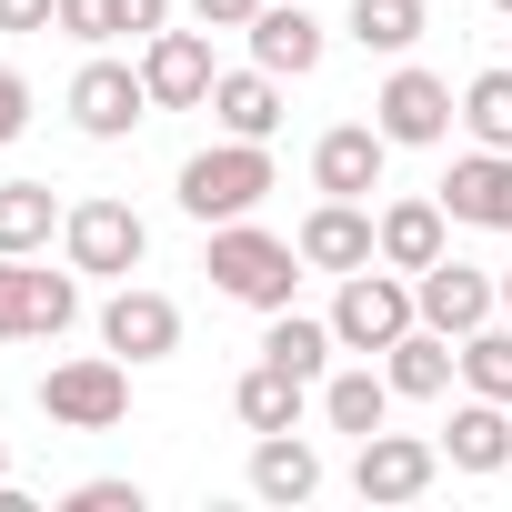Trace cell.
<instances>
[{"mask_svg":"<svg viewBox=\"0 0 512 512\" xmlns=\"http://www.w3.org/2000/svg\"><path fill=\"white\" fill-rule=\"evenodd\" d=\"M201 272H211V292L241 302V312H292V282H302L312 262H302V241H282V231H262V221H211Z\"/></svg>","mask_w":512,"mask_h":512,"instance_id":"obj_1","label":"cell"},{"mask_svg":"<svg viewBox=\"0 0 512 512\" xmlns=\"http://www.w3.org/2000/svg\"><path fill=\"white\" fill-rule=\"evenodd\" d=\"M272 181H282V171H272V141H231V131H221L211 151H191V161H181L171 201L211 231V221H251V211L272 201Z\"/></svg>","mask_w":512,"mask_h":512,"instance_id":"obj_2","label":"cell"},{"mask_svg":"<svg viewBox=\"0 0 512 512\" xmlns=\"http://www.w3.org/2000/svg\"><path fill=\"white\" fill-rule=\"evenodd\" d=\"M61 262H71L81 282H131V272L151 262V221H141L131 201L91 191V201L61 211Z\"/></svg>","mask_w":512,"mask_h":512,"instance_id":"obj_3","label":"cell"},{"mask_svg":"<svg viewBox=\"0 0 512 512\" xmlns=\"http://www.w3.org/2000/svg\"><path fill=\"white\" fill-rule=\"evenodd\" d=\"M81 322V272L41 262V251H0V342H61Z\"/></svg>","mask_w":512,"mask_h":512,"instance_id":"obj_4","label":"cell"},{"mask_svg":"<svg viewBox=\"0 0 512 512\" xmlns=\"http://www.w3.org/2000/svg\"><path fill=\"white\" fill-rule=\"evenodd\" d=\"M422 322V302H412V272H392V262H362V272H342V292H332V342L342 352H392L402 332Z\"/></svg>","mask_w":512,"mask_h":512,"instance_id":"obj_5","label":"cell"},{"mask_svg":"<svg viewBox=\"0 0 512 512\" xmlns=\"http://www.w3.org/2000/svg\"><path fill=\"white\" fill-rule=\"evenodd\" d=\"M41 412H51V432H121L131 422V362L121 352L51 362L41 372Z\"/></svg>","mask_w":512,"mask_h":512,"instance_id":"obj_6","label":"cell"},{"mask_svg":"<svg viewBox=\"0 0 512 512\" xmlns=\"http://www.w3.org/2000/svg\"><path fill=\"white\" fill-rule=\"evenodd\" d=\"M61 111H71V131H81V141H131V131L151 121V81H141V61H111V51H91V61L71 71Z\"/></svg>","mask_w":512,"mask_h":512,"instance_id":"obj_7","label":"cell"},{"mask_svg":"<svg viewBox=\"0 0 512 512\" xmlns=\"http://www.w3.org/2000/svg\"><path fill=\"white\" fill-rule=\"evenodd\" d=\"M372 121H382V141H392V151H432V141H452L462 91H452L442 71H422V61H392V81L372 91Z\"/></svg>","mask_w":512,"mask_h":512,"instance_id":"obj_8","label":"cell"},{"mask_svg":"<svg viewBox=\"0 0 512 512\" xmlns=\"http://www.w3.org/2000/svg\"><path fill=\"white\" fill-rule=\"evenodd\" d=\"M432 482H442V442L392 432V422L352 442V492H362V502H422Z\"/></svg>","mask_w":512,"mask_h":512,"instance_id":"obj_9","label":"cell"},{"mask_svg":"<svg viewBox=\"0 0 512 512\" xmlns=\"http://www.w3.org/2000/svg\"><path fill=\"white\" fill-rule=\"evenodd\" d=\"M101 352H121V362H171V352H181V302L151 292V282H121V292L101 302Z\"/></svg>","mask_w":512,"mask_h":512,"instance_id":"obj_10","label":"cell"},{"mask_svg":"<svg viewBox=\"0 0 512 512\" xmlns=\"http://www.w3.org/2000/svg\"><path fill=\"white\" fill-rule=\"evenodd\" d=\"M412 302H422V322L432 332H482L492 312H502V272H472V262H452V251H442V262L432 272H412Z\"/></svg>","mask_w":512,"mask_h":512,"instance_id":"obj_11","label":"cell"},{"mask_svg":"<svg viewBox=\"0 0 512 512\" xmlns=\"http://www.w3.org/2000/svg\"><path fill=\"white\" fill-rule=\"evenodd\" d=\"M141 81H151V111H201L221 61H211V31H151L141 41Z\"/></svg>","mask_w":512,"mask_h":512,"instance_id":"obj_12","label":"cell"},{"mask_svg":"<svg viewBox=\"0 0 512 512\" xmlns=\"http://www.w3.org/2000/svg\"><path fill=\"white\" fill-rule=\"evenodd\" d=\"M382 161H392L382 121H332V131L312 141V191H332V201H372V191H382Z\"/></svg>","mask_w":512,"mask_h":512,"instance_id":"obj_13","label":"cell"},{"mask_svg":"<svg viewBox=\"0 0 512 512\" xmlns=\"http://www.w3.org/2000/svg\"><path fill=\"white\" fill-rule=\"evenodd\" d=\"M372 241H382L392 272H432L442 251H452V211H442V191H402V201H382V211H372Z\"/></svg>","mask_w":512,"mask_h":512,"instance_id":"obj_14","label":"cell"},{"mask_svg":"<svg viewBox=\"0 0 512 512\" xmlns=\"http://www.w3.org/2000/svg\"><path fill=\"white\" fill-rule=\"evenodd\" d=\"M442 211L462 221V231H512V151H462L452 171H442Z\"/></svg>","mask_w":512,"mask_h":512,"instance_id":"obj_15","label":"cell"},{"mask_svg":"<svg viewBox=\"0 0 512 512\" xmlns=\"http://www.w3.org/2000/svg\"><path fill=\"white\" fill-rule=\"evenodd\" d=\"M292 241H302V262H312V272H332V282H342V272H362V262H382L372 211H362V201H332V191L302 211V231H292Z\"/></svg>","mask_w":512,"mask_h":512,"instance_id":"obj_16","label":"cell"},{"mask_svg":"<svg viewBox=\"0 0 512 512\" xmlns=\"http://www.w3.org/2000/svg\"><path fill=\"white\" fill-rule=\"evenodd\" d=\"M322 51H332V31L302 11V0H262V11H251V61H262V71L312 81V71H322Z\"/></svg>","mask_w":512,"mask_h":512,"instance_id":"obj_17","label":"cell"},{"mask_svg":"<svg viewBox=\"0 0 512 512\" xmlns=\"http://www.w3.org/2000/svg\"><path fill=\"white\" fill-rule=\"evenodd\" d=\"M442 462H452V472H472V482H482V472H502V462H512V402L462 392V402H452V422H442Z\"/></svg>","mask_w":512,"mask_h":512,"instance_id":"obj_18","label":"cell"},{"mask_svg":"<svg viewBox=\"0 0 512 512\" xmlns=\"http://www.w3.org/2000/svg\"><path fill=\"white\" fill-rule=\"evenodd\" d=\"M201 111H211V131H231V141H272V131H282V71H262V61H251V71H221Z\"/></svg>","mask_w":512,"mask_h":512,"instance_id":"obj_19","label":"cell"},{"mask_svg":"<svg viewBox=\"0 0 512 512\" xmlns=\"http://www.w3.org/2000/svg\"><path fill=\"white\" fill-rule=\"evenodd\" d=\"M452 372H462V342H452V332H432V322H412V332L382 352V382H392L402 402H442V392H452Z\"/></svg>","mask_w":512,"mask_h":512,"instance_id":"obj_20","label":"cell"},{"mask_svg":"<svg viewBox=\"0 0 512 512\" xmlns=\"http://www.w3.org/2000/svg\"><path fill=\"white\" fill-rule=\"evenodd\" d=\"M251 492L262 502H312L322 492V452H312V432H251Z\"/></svg>","mask_w":512,"mask_h":512,"instance_id":"obj_21","label":"cell"},{"mask_svg":"<svg viewBox=\"0 0 512 512\" xmlns=\"http://www.w3.org/2000/svg\"><path fill=\"white\" fill-rule=\"evenodd\" d=\"M61 31H71L81 51L151 41V31H171V0H61Z\"/></svg>","mask_w":512,"mask_h":512,"instance_id":"obj_22","label":"cell"},{"mask_svg":"<svg viewBox=\"0 0 512 512\" xmlns=\"http://www.w3.org/2000/svg\"><path fill=\"white\" fill-rule=\"evenodd\" d=\"M302 402H312V382H302V372H282V362H251V372L231 382L241 432H302Z\"/></svg>","mask_w":512,"mask_h":512,"instance_id":"obj_23","label":"cell"},{"mask_svg":"<svg viewBox=\"0 0 512 512\" xmlns=\"http://www.w3.org/2000/svg\"><path fill=\"white\" fill-rule=\"evenodd\" d=\"M392 402H402V392H392L372 362L322 372V422H332V432H352V442H362V432H382V422H392Z\"/></svg>","mask_w":512,"mask_h":512,"instance_id":"obj_24","label":"cell"},{"mask_svg":"<svg viewBox=\"0 0 512 512\" xmlns=\"http://www.w3.org/2000/svg\"><path fill=\"white\" fill-rule=\"evenodd\" d=\"M342 31H352L372 61H412V41L432 31V11H422V0H352V11H342Z\"/></svg>","mask_w":512,"mask_h":512,"instance_id":"obj_25","label":"cell"},{"mask_svg":"<svg viewBox=\"0 0 512 512\" xmlns=\"http://www.w3.org/2000/svg\"><path fill=\"white\" fill-rule=\"evenodd\" d=\"M332 312L312 322V312H272V332H262V362H282V372H302L312 392H322V372H332Z\"/></svg>","mask_w":512,"mask_h":512,"instance_id":"obj_26","label":"cell"},{"mask_svg":"<svg viewBox=\"0 0 512 512\" xmlns=\"http://www.w3.org/2000/svg\"><path fill=\"white\" fill-rule=\"evenodd\" d=\"M61 231V191L51 181H0V251H41Z\"/></svg>","mask_w":512,"mask_h":512,"instance_id":"obj_27","label":"cell"},{"mask_svg":"<svg viewBox=\"0 0 512 512\" xmlns=\"http://www.w3.org/2000/svg\"><path fill=\"white\" fill-rule=\"evenodd\" d=\"M462 131L482 151H512V61H492V71L462 81Z\"/></svg>","mask_w":512,"mask_h":512,"instance_id":"obj_28","label":"cell"},{"mask_svg":"<svg viewBox=\"0 0 512 512\" xmlns=\"http://www.w3.org/2000/svg\"><path fill=\"white\" fill-rule=\"evenodd\" d=\"M462 392L512 402V322H502V312H492L482 332H462Z\"/></svg>","mask_w":512,"mask_h":512,"instance_id":"obj_29","label":"cell"},{"mask_svg":"<svg viewBox=\"0 0 512 512\" xmlns=\"http://www.w3.org/2000/svg\"><path fill=\"white\" fill-rule=\"evenodd\" d=\"M61 502H71V512H141V482H131V472H91V482H71Z\"/></svg>","mask_w":512,"mask_h":512,"instance_id":"obj_30","label":"cell"},{"mask_svg":"<svg viewBox=\"0 0 512 512\" xmlns=\"http://www.w3.org/2000/svg\"><path fill=\"white\" fill-rule=\"evenodd\" d=\"M21 131H31V81H21L11 61H0V151H11Z\"/></svg>","mask_w":512,"mask_h":512,"instance_id":"obj_31","label":"cell"},{"mask_svg":"<svg viewBox=\"0 0 512 512\" xmlns=\"http://www.w3.org/2000/svg\"><path fill=\"white\" fill-rule=\"evenodd\" d=\"M251 11H262V0H191L201 31H251Z\"/></svg>","mask_w":512,"mask_h":512,"instance_id":"obj_32","label":"cell"},{"mask_svg":"<svg viewBox=\"0 0 512 512\" xmlns=\"http://www.w3.org/2000/svg\"><path fill=\"white\" fill-rule=\"evenodd\" d=\"M61 0H0V31H51Z\"/></svg>","mask_w":512,"mask_h":512,"instance_id":"obj_33","label":"cell"},{"mask_svg":"<svg viewBox=\"0 0 512 512\" xmlns=\"http://www.w3.org/2000/svg\"><path fill=\"white\" fill-rule=\"evenodd\" d=\"M502 322H512V272H502Z\"/></svg>","mask_w":512,"mask_h":512,"instance_id":"obj_34","label":"cell"},{"mask_svg":"<svg viewBox=\"0 0 512 512\" xmlns=\"http://www.w3.org/2000/svg\"><path fill=\"white\" fill-rule=\"evenodd\" d=\"M0 482H11V452H0Z\"/></svg>","mask_w":512,"mask_h":512,"instance_id":"obj_35","label":"cell"},{"mask_svg":"<svg viewBox=\"0 0 512 512\" xmlns=\"http://www.w3.org/2000/svg\"><path fill=\"white\" fill-rule=\"evenodd\" d=\"M492 11H502V21H512V0H492Z\"/></svg>","mask_w":512,"mask_h":512,"instance_id":"obj_36","label":"cell"},{"mask_svg":"<svg viewBox=\"0 0 512 512\" xmlns=\"http://www.w3.org/2000/svg\"><path fill=\"white\" fill-rule=\"evenodd\" d=\"M502 61H512V51H502Z\"/></svg>","mask_w":512,"mask_h":512,"instance_id":"obj_37","label":"cell"}]
</instances>
